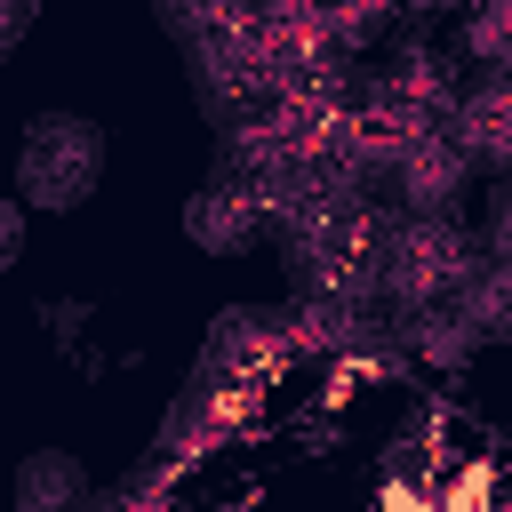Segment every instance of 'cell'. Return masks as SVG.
<instances>
[{"label":"cell","mask_w":512,"mask_h":512,"mask_svg":"<svg viewBox=\"0 0 512 512\" xmlns=\"http://www.w3.org/2000/svg\"><path fill=\"white\" fill-rule=\"evenodd\" d=\"M104 176V136L88 120H40L16 152V200L24 208H80Z\"/></svg>","instance_id":"obj_1"},{"label":"cell","mask_w":512,"mask_h":512,"mask_svg":"<svg viewBox=\"0 0 512 512\" xmlns=\"http://www.w3.org/2000/svg\"><path fill=\"white\" fill-rule=\"evenodd\" d=\"M24 216H32V208H24L16 192H0V272L24 256Z\"/></svg>","instance_id":"obj_7"},{"label":"cell","mask_w":512,"mask_h":512,"mask_svg":"<svg viewBox=\"0 0 512 512\" xmlns=\"http://www.w3.org/2000/svg\"><path fill=\"white\" fill-rule=\"evenodd\" d=\"M448 144L464 152V160H504V72H488L464 104H456V128H448Z\"/></svg>","instance_id":"obj_4"},{"label":"cell","mask_w":512,"mask_h":512,"mask_svg":"<svg viewBox=\"0 0 512 512\" xmlns=\"http://www.w3.org/2000/svg\"><path fill=\"white\" fill-rule=\"evenodd\" d=\"M80 496H88V472H80L64 448H40V456L16 464V512H64V504H80Z\"/></svg>","instance_id":"obj_5"},{"label":"cell","mask_w":512,"mask_h":512,"mask_svg":"<svg viewBox=\"0 0 512 512\" xmlns=\"http://www.w3.org/2000/svg\"><path fill=\"white\" fill-rule=\"evenodd\" d=\"M256 224H264V184H208V192H192V208H184V232L200 240V248H240V240H256Z\"/></svg>","instance_id":"obj_3"},{"label":"cell","mask_w":512,"mask_h":512,"mask_svg":"<svg viewBox=\"0 0 512 512\" xmlns=\"http://www.w3.org/2000/svg\"><path fill=\"white\" fill-rule=\"evenodd\" d=\"M456 272H464V240H456L440 216H416V224H400V232H392L384 280H392L408 304H432V296H448V288H456Z\"/></svg>","instance_id":"obj_2"},{"label":"cell","mask_w":512,"mask_h":512,"mask_svg":"<svg viewBox=\"0 0 512 512\" xmlns=\"http://www.w3.org/2000/svg\"><path fill=\"white\" fill-rule=\"evenodd\" d=\"M504 24H512V0H480V16H472V56H480L488 72H504Z\"/></svg>","instance_id":"obj_6"}]
</instances>
